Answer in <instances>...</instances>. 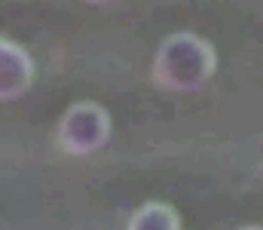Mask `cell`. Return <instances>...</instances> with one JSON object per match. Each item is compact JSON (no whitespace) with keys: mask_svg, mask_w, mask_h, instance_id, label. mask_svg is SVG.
Instances as JSON below:
<instances>
[{"mask_svg":"<svg viewBox=\"0 0 263 230\" xmlns=\"http://www.w3.org/2000/svg\"><path fill=\"white\" fill-rule=\"evenodd\" d=\"M86 3H92V6H104V3H114V0H86Z\"/></svg>","mask_w":263,"mask_h":230,"instance_id":"obj_5","label":"cell"},{"mask_svg":"<svg viewBox=\"0 0 263 230\" xmlns=\"http://www.w3.org/2000/svg\"><path fill=\"white\" fill-rule=\"evenodd\" d=\"M126 230H181V218L165 203H144L129 218Z\"/></svg>","mask_w":263,"mask_h":230,"instance_id":"obj_4","label":"cell"},{"mask_svg":"<svg viewBox=\"0 0 263 230\" xmlns=\"http://www.w3.org/2000/svg\"><path fill=\"white\" fill-rule=\"evenodd\" d=\"M242 230H263V227H242Z\"/></svg>","mask_w":263,"mask_h":230,"instance_id":"obj_6","label":"cell"},{"mask_svg":"<svg viewBox=\"0 0 263 230\" xmlns=\"http://www.w3.org/2000/svg\"><path fill=\"white\" fill-rule=\"evenodd\" d=\"M34 86V59L18 43L0 37V101H15Z\"/></svg>","mask_w":263,"mask_h":230,"instance_id":"obj_3","label":"cell"},{"mask_svg":"<svg viewBox=\"0 0 263 230\" xmlns=\"http://www.w3.org/2000/svg\"><path fill=\"white\" fill-rule=\"evenodd\" d=\"M55 138H59V148L70 156H89L107 145L110 114L95 101H77L65 111Z\"/></svg>","mask_w":263,"mask_h":230,"instance_id":"obj_2","label":"cell"},{"mask_svg":"<svg viewBox=\"0 0 263 230\" xmlns=\"http://www.w3.org/2000/svg\"><path fill=\"white\" fill-rule=\"evenodd\" d=\"M217 56L208 40L190 31L165 37L153 56V83L165 92H199L214 77Z\"/></svg>","mask_w":263,"mask_h":230,"instance_id":"obj_1","label":"cell"}]
</instances>
